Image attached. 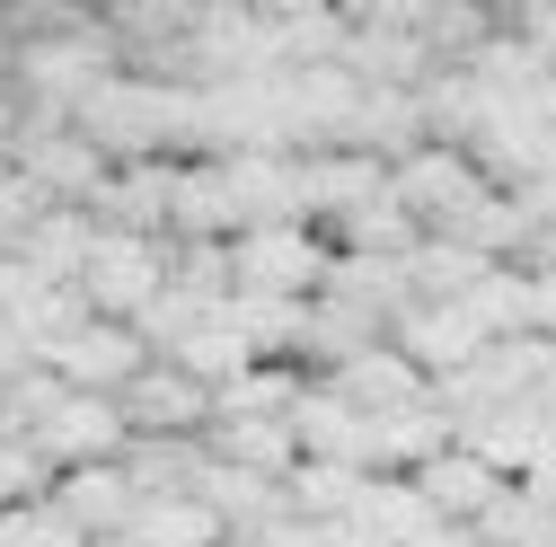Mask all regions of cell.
<instances>
[{
  "mask_svg": "<svg viewBox=\"0 0 556 547\" xmlns=\"http://www.w3.org/2000/svg\"><path fill=\"white\" fill-rule=\"evenodd\" d=\"M327 230L309 221H274V230H239L230 239V292H256V301H318L327 292Z\"/></svg>",
  "mask_w": 556,
  "mask_h": 547,
  "instance_id": "cell-1",
  "label": "cell"
},
{
  "mask_svg": "<svg viewBox=\"0 0 556 547\" xmlns=\"http://www.w3.org/2000/svg\"><path fill=\"white\" fill-rule=\"evenodd\" d=\"M485 194H495V186L477 177V160H468V151H442V142H425V151H406V160L389 168V203H397V213H406L415 230H425V239L459 230V221L477 213Z\"/></svg>",
  "mask_w": 556,
  "mask_h": 547,
  "instance_id": "cell-2",
  "label": "cell"
},
{
  "mask_svg": "<svg viewBox=\"0 0 556 547\" xmlns=\"http://www.w3.org/2000/svg\"><path fill=\"white\" fill-rule=\"evenodd\" d=\"M160 292H168V239H115V230H98V247H89V265H80L89 318L132 327Z\"/></svg>",
  "mask_w": 556,
  "mask_h": 547,
  "instance_id": "cell-3",
  "label": "cell"
},
{
  "mask_svg": "<svg viewBox=\"0 0 556 547\" xmlns=\"http://www.w3.org/2000/svg\"><path fill=\"white\" fill-rule=\"evenodd\" d=\"M10 160H18V177L53 203V213H89V203L106 194V177H115V160H106L98 142H80L72 124H36V132H18Z\"/></svg>",
  "mask_w": 556,
  "mask_h": 547,
  "instance_id": "cell-4",
  "label": "cell"
},
{
  "mask_svg": "<svg viewBox=\"0 0 556 547\" xmlns=\"http://www.w3.org/2000/svg\"><path fill=\"white\" fill-rule=\"evenodd\" d=\"M115 406H124L132 442H203L213 433V389H194L177 362H142V380H132Z\"/></svg>",
  "mask_w": 556,
  "mask_h": 547,
  "instance_id": "cell-5",
  "label": "cell"
},
{
  "mask_svg": "<svg viewBox=\"0 0 556 547\" xmlns=\"http://www.w3.org/2000/svg\"><path fill=\"white\" fill-rule=\"evenodd\" d=\"M142 335H132V327H106V318H89L80 335H62V345L36 362V371H53L62 389H72V397H124L132 380H142Z\"/></svg>",
  "mask_w": 556,
  "mask_h": 547,
  "instance_id": "cell-6",
  "label": "cell"
},
{
  "mask_svg": "<svg viewBox=\"0 0 556 547\" xmlns=\"http://www.w3.org/2000/svg\"><path fill=\"white\" fill-rule=\"evenodd\" d=\"M124 442H132V433H124V406H115V397H62L27 450L62 476V468H115Z\"/></svg>",
  "mask_w": 556,
  "mask_h": 547,
  "instance_id": "cell-7",
  "label": "cell"
},
{
  "mask_svg": "<svg viewBox=\"0 0 556 547\" xmlns=\"http://www.w3.org/2000/svg\"><path fill=\"white\" fill-rule=\"evenodd\" d=\"M389 345L425 371V380H451V371H468V362L485 354V327H477L459 301H415V309L389 327Z\"/></svg>",
  "mask_w": 556,
  "mask_h": 547,
  "instance_id": "cell-8",
  "label": "cell"
},
{
  "mask_svg": "<svg viewBox=\"0 0 556 547\" xmlns=\"http://www.w3.org/2000/svg\"><path fill=\"white\" fill-rule=\"evenodd\" d=\"M168 194H177V160H124L89 203V221L115 239H168Z\"/></svg>",
  "mask_w": 556,
  "mask_h": 547,
  "instance_id": "cell-9",
  "label": "cell"
},
{
  "mask_svg": "<svg viewBox=\"0 0 556 547\" xmlns=\"http://www.w3.org/2000/svg\"><path fill=\"white\" fill-rule=\"evenodd\" d=\"M292 442H301V459H318V468H354V476H371V424H363L327 380H309V389L292 397Z\"/></svg>",
  "mask_w": 556,
  "mask_h": 547,
  "instance_id": "cell-10",
  "label": "cell"
},
{
  "mask_svg": "<svg viewBox=\"0 0 556 547\" xmlns=\"http://www.w3.org/2000/svg\"><path fill=\"white\" fill-rule=\"evenodd\" d=\"M248 213H239V186H230V160H177V194H168V239H239Z\"/></svg>",
  "mask_w": 556,
  "mask_h": 547,
  "instance_id": "cell-11",
  "label": "cell"
},
{
  "mask_svg": "<svg viewBox=\"0 0 556 547\" xmlns=\"http://www.w3.org/2000/svg\"><path fill=\"white\" fill-rule=\"evenodd\" d=\"M327 389H336L344 406H354L363 424H380V416H406V406H425V397H433V380L415 371L397 345H371V354H354L344 371H327Z\"/></svg>",
  "mask_w": 556,
  "mask_h": 547,
  "instance_id": "cell-12",
  "label": "cell"
},
{
  "mask_svg": "<svg viewBox=\"0 0 556 547\" xmlns=\"http://www.w3.org/2000/svg\"><path fill=\"white\" fill-rule=\"evenodd\" d=\"M406 486L425 495V512H433V521H451V530H477V521H485V504H495V495L513 486V476H495L477 450H442L433 468H415Z\"/></svg>",
  "mask_w": 556,
  "mask_h": 547,
  "instance_id": "cell-13",
  "label": "cell"
},
{
  "mask_svg": "<svg viewBox=\"0 0 556 547\" xmlns=\"http://www.w3.org/2000/svg\"><path fill=\"white\" fill-rule=\"evenodd\" d=\"M89 247H98V221H89V213H53V203H45V213H36V230H27L10 256L36 274L45 292H80V265H89Z\"/></svg>",
  "mask_w": 556,
  "mask_h": 547,
  "instance_id": "cell-14",
  "label": "cell"
},
{
  "mask_svg": "<svg viewBox=\"0 0 556 547\" xmlns=\"http://www.w3.org/2000/svg\"><path fill=\"white\" fill-rule=\"evenodd\" d=\"M45 504L72 521L89 547H98V538H124V521H132V486H124V468H62Z\"/></svg>",
  "mask_w": 556,
  "mask_h": 547,
  "instance_id": "cell-15",
  "label": "cell"
},
{
  "mask_svg": "<svg viewBox=\"0 0 556 547\" xmlns=\"http://www.w3.org/2000/svg\"><path fill=\"white\" fill-rule=\"evenodd\" d=\"M442 450H459V424L442 416V406H406V416H380L371 424V476H415V468H433Z\"/></svg>",
  "mask_w": 556,
  "mask_h": 547,
  "instance_id": "cell-16",
  "label": "cell"
},
{
  "mask_svg": "<svg viewBox=\"0 0 556 547\" xmlns=\"http://www.w3.org/2000/svg\"><path fill=\"white\" fill-rule=\"evenodd\" d=\"M203 450H213L222 468H248V476H265V486H283V476L301 468L292 416H256V424H213V433H203Z\"/></svg>",
  "mask_w": 556,
  "mask_h": 547,
  "instance_id": "cell-17",
  "label": "cell"
},
{
  "mask_svg": "<svg viewBox=\"0 0 556 547\" xmlns=\"http://www.w3.org/2000/svg\"><path fill=\"white\" fill-rule=\"evenodd\" d=\"M124 538H132V547H230V530L213 521V504H203V495H160V504H132Z\"/></svg>",
  "mask_w": 556,
  "mask_h": 547,
  "instance_id": "cell-18",
  "label": "cell"
},
{
  "mask_svg": "<svg viewBox=\"0 0 556 547\" xmlns=\"http://www.w3.org/2000/svg\"><path fill=\"white\" fill-rule=\"evenodd\" d=\"M309 389L301 362H248L230 389H213V424H256V416H292V397Z\"/></svg>",
  "mask_w": 556,
  "mask_h": 547,
  "instance_id": "cell-19",
  "label": "cell"
},
{
  "mask_svg": "<svg viewBox=\"0 0 556 547\" xmlns=\"http://www.w3.org/2000/svg\"><path fill=\"white\" fill-rule=\"evenodd\" d=\"M168 362H177L194 389H230V380H239L256 354H248V335L230 327V309H213V318H194V327H186V345H177Z\"/></svg>",
  "mask_w": 556,
  "mask_h": 547,
  "instance_id": "cell-20",
  "label": "cell"
},
{
  "mask_svg": "<svg viewBox=\"0 0 556 547\" xmlns=\"http://www.w3.org/2000/svg\"><path fill=\"white\" fill-rule=\"evenodd\" d=\"M354 495H363L354 468H318V459H301V468L283 476V512H292V521H344V512H354Z\"/></svg>",
  "mask_w": 556,
  "mask_h": 547,
  "instance_id": "cell-21",
  "label": "cell"
},
{
  "mask_svg": "<svg viewBox=\"0 0 556 547\" xmlns=\"http://www.w3.org/2000/svg\"><path fill=\"white\" fill-rule=\"evenodd\" d=\"M477 547H556V512H539L521 486H504L477 521Z\"/></svg>",
  "mask_w": 556,
  "mask_h": 547,
  "instance_id": "cell-22",
  "label": "cell"
},
{
  "mask_svg": "<svg viewBox=\"0 0 556 547\" xmlns=\"http://www.w3.org/2000/svg\"><path fill=\"white\" fill-rule=\"evenodd\" d=\"M45 495H53V468H45L27 442L0 433V512H27V504H45Z\"/></svg>",
  "mask_w": 556,
  "mask_h": 547,
  "instance_id": "cell-23",
  "label": "cell"
},
{
  "mask_svg": "<svg viewBox=\"0 0 556 547\" xmlns=\"http://www.w3.org/2000/svg\"><path fill=\"white\" fill-rule=\"evenodd\" d=\"M521 495H530L539 512H556V450H547V459H539V468L521 476Z\"/></svg>",
  "mask_w": 556,
  "mask_h": 547,
  "instance_id": "cell-24",
  "label": "cell"
},
{
  "mask_svg": "<svg viewBox=\"0 0 556 547\" xmlns=\"http://www.w3.org/2000/svg\"><path fill=\"white\" fill-rule=\"evenodd\" d=\"M415 547H477V530H451V521H433V530L415 538Z\"/></svg>",
  "mask_w": 556,
  "mask_h": 547,
  "instance_id": "cell-25",
  "label": "cell"
},
{
  "mask_svg": "<svg viewBox=\"0 0 556 547\" xmlns=\"http://www.w3.org/2000/svg\"><path fill=\"white\" fill-rule=\"evenodd\" d=\"M98 547H132V538H98Z\"/></svg>",
  "mask_w": 556,
  "mask_h": 547,
  "instance_id": "cell-26",
  "label": "cell"
}]
</instances>
